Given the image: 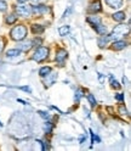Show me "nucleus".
Masks as SVG:
<instances>
[{
  "instance_id": "obj_1",
  "label": "nucleus",
  "mask_w": 131,
  "mask_h": 151,
  "mask_svg": "<svg viewBox=\"0 0 131 151\" xmlns=\"http://www.w3.org/2000/svg\"><path fill=\"white\" fill-rule=\"evenodd\" d=\"M10 37L12 40H16V42H21V40H24L26 37H27V28L24 24H18V26H15L11 32H10Z\"/></svg>"
},
{
  "instance_id": "obj_2",
  "label": "nucleus",
  "mask_w": 131,
  "mask_h": 151,
  "mask_svg": "<svg viewBox=\"0 0 131 151\" xmlns=\"http://www.w3.org/2000/svg\"><path fill=\"white\" fill-rule=\"evenodd\" d=\"M32 59L36 62H43L45 61L46 59H49V48H46V46H38V49H36L32 56Z\"/></svg>"
},
{
  "instance_id": "obj_3",
  "label": "nucleus",
  "mask_w": 131,
  "mask_h": 151,
  "mask_svg": "<svg viewBox=\"0 0 131 151\" xmlns=\"http://www.w3.org/2000/svg\"><path fill=\"white\" fill-rule=\"evenodd\" d=\"M127 32H129V26L118 24V26H115L113 28V31H112V33H110L109 37H110V39L118 40L119 38H121V37H124L125 34H127Z\"/></svg>"
},
{
  "instance_id": "obj_4",
  "label": "nucleus",
  "mask_w": 131,
  "mask_h": 151,
  "mask_svg": "<svg viewBox=\"0 0 131 151\" xmlns=\"http://www.w3.org/2000/svg\"><path fill=\"white\" fill-rule=\"evenodd\" d=\"M16 15L22 17H29L32 16V6L29 5H20L16 6Z\"/></svg>"
},
{
  "instance_id": "obj_5",
  "label": "nucleus",
  "mask_w": 131,
  "mask_h": 151,
  "mask_svg": "<svg viewBox=\"0 0 131 151\" xmlns=\"http://www.w3.org/2000/svg\"><path fill=\"white\" fill-rule=\"evenodd\" d=\"M50 11L49 6H46L44 4H38L36 6H33L32 7V15H35V16H41V15H45Z\"/></svg>"
},
{
  "instance_id": "obj_6",
  "label": "nucleus",
  "mask_w": 131,
  "mask_h": 151,
  "mask_svg": "<svg viewBox=\"0 0 131 151\" xmlns=\"http://www.w3.org/2000/svg\"><path fill=\"white\" fill-rule=\"evenodd\" d=\"M67 58H68L67 50H64L62 48L56 50V62H57L60 66H63L64 65V61H66V59H67Z\"/></svg>"
},
{
  "instance_id": "obj_7",
  "label": "nucleus",
  "mask_w": 131,
  "mask_h": 151,
  "mask_svg": "<svg viewBox=\"0 0 131 151\" xmlns=\"http://www.w3.org/2000/svg\"><path fill=\"white\" fill-rule=\"evenodd\" d=\"M33 48V44H32V40H21V43L18 44V49L21 51H24V52H28L31 49Z\"/></svg>"
},
{
  "instance_id": "obj_8",
  "label": "nucleus",
  "mask_w": 131,
  "mask_h": 151,
  "mask_svg": "<svg viewBox=\"0 0 131 151\" xmlns=\"http://www.w3.org/2000/svg\"><path fill=\"white\" fill-rule=\"evenodd\" d=\"M88 11H89V12H93V14L102 11L101 3H100V1H96V0H95V1H91V3H90V5H89Z\"/></svg>"
},
{
  "instance_id": "obj_9",
  "label": "nucleus",
  "mask_w": 131,
  "mask_h": 151,
  "mask_svg": "<svg viewBox=\"0 0 131 151\" xmlns=\"http://www.w3.org/2000/svg\"><path fill=\"white\" fill-rule=\"evenodd\" d=\"M109 40H110V37L107 35V34H103V35H101L97 39V44H98L100 48H105V46L108 44Z\"/></svg>"
},
{
  "instance_id": "obj_10",
  "label": "nucleus",
  "mask_w": 131,
  "mask_h": 151,
  "mask_svg": "<svg viewBox=\"0 0 131 151\" xmlns=\"http://www.w3.org/2000/svg\"><path fill=\"white\" fill-rule=\"evenodd\" d=\"M126 45H127V43L125 42V40H115L114 43H113V46H112V49L113 50H123V49H125L126 48Z\"/></svg>"
},
{
  "instance_id": "obj_11",
  "label": "nucleus",
  "mask_w": 131,
  "mask_h": 151,
  "mask_svg": "<svg viewBox=\"0 0 131 151\" xmlns=\"http://www.w3.org/2000/svg\"><path fill=\"white\" fill-rule=\"evenodd\" d=\"M106 4L112 9H120L123 6V0H106Z\"/></svg>"
},
{
  "instance_id": "obj_12",
  "label": "nucleus",
  "mask_w": 131,
  "mask_h": 151,
  "mask_svg": "<svg viewBox=\"0 0 131 151\" xmlns=\"http://www.w3.org/2000/svg\"><path fill=\"white\" fill-rule=\"evenodd\" d=\"M31 31H32V33L33 34H35V35H39V34H41L43 32H44V27L41 26V24H32L31 26Z\"/></svg>"
},
{
  "instance_id": "obj_13",
  "label": "nucleus",
  "mask_w": 131,
  "mask_h": 151,
  "mask_svg": "<svg viewBox=\"0 0 131 151\" xmlns=\"http://www.w3.org/2000/svg\"><path fill=\"white\" fill-rule=\"evenodd\" d=\"M45 77H48V78L44 81V83L46 84V86H51V84L55 83L56 78H57V74H55V73H51V72H50L48 76H45Z\"/></svg>"
},
{
  "instance_id": "obj_14",
  "label": "nucleus",
  "mask_w": 131,
  "mask_h": 151,
  "mask_svg": "<svg viewBox=\"0 0 131 151\" xmlns=\"http://www.w3.org/2000/svg\"><path fill=\"white\" fill-rule=\"evenodd\" d=\"M86 21H88L92 27H95V26H97L98 23H101V18H100L98 16H89V17L86 18Z\"/></svg>"
},
{
  "instance_id": "obj_15",
  "label": "nucleus",
  "mask_w": 131,
  "mask_h": 151,
  "mask_svg": "<svg viewBox=\"0 0 131 151\" xmlns=\"http://www.w3.org/2000/svg\"><path fill=\"white\" fill-rule=\"evenodd\" d=\"M125 18H126V15H125V12H123V11H118V12H115V14L113 15V20H114V21H118V22H123Z\"/></svg>"
},
{
  "instance_id": "obj_16",
  "label": "nucleus",
  "mask_w": 131,
  "mask_h": 151,
  "mask_svg": "<svg viewBox=\"0 0 131 151\" xmlns=\"http://www.w3.org/2000/svg\"><path fill=\"white\" fill-rule=\"evenodd\" d=\"M95 29H96V32L100 34V35H103V34H107V26H105V24H102V23H98L97 26H95Z\"/></svg>"
},
{
  "instance_id": "obj_17",
  "label": "nucleus",
  "mask_w": 131,
  "mask_h": 151,
  "mask_svg": "<svg viewBox=\"0 0 131 151\" xmlns=\"http://www.w3.org/2000/svg\"><path fill=\"white\" fill-rule=\"evenodd\" d=\"M21 55V50L20 49H10L6 51V56L7 58H16V56Z\"/></svg>"
},
{
  "instance_id": "obj_18",
  "label": "nucleus",
  "mask_w": 131,
  "mask_h": 151,
  "mask_svg": "<svg viewBox=\"0 0 131 151\" xmlns=\"http://www.w3.org/2000/svg\"><path fill=\"white\" fill-rule=\"evenodd\" d=\"M16 21H17V15H16V14L7 15V16H6V20H5L6 24H14Z\"/></svg>"
},
{
  "instance_id": "obj_19",
  "label": "nucleus",
  "mask_w": 131,
  "mask_h": 151,
  "mask_svg": "<svg viewBox=\"0 0 131 151\" xmlns=\"http://www.w3.org/2000/svg\"><path fill=\"white\" fill-rule=\"evenodd\" d=\"M69 31H70L69 26H61V27L58 28V33H60V35H61V37L67 35V34L69 33Z\"/></svg>"
},
{
  "instance_id": "obj_20",
  "label": "nucleus",
  "mask_w": 131,
  "mask_h": 151,
  "mask_svg": "<svg viewBox=\"0 0 131 151\" xmlns=\"http://www.w3.org/2000/svg\"><path fill=\"white\" fill-rule=\"evenodd\" d=\"M50 72H51V67H49V66H45V67L40 68L39 74H40V77H45V76H48Z\"/></svg>"
},
{
  "instance_id": "obj_21",
  "label": "nucleus",
  "mask_w": 131,
  "mask_h": 151,
  "mask_svg": "<svg viewBox=\"0 0 131 151\" xmlns=\"http://www.w3.org/2000/svg\"><path fill=\"white\" fill-rule=\"evenodd\" d=\"M110 86H112V88H114V89H119L120 88V84L114 79L113 76H110Z\"/></svg>"
},
{
  "instance_id": "obj_22",
  "label": "nucleus",
  "mask_w": 131,
  "mask_h": 151,
  "mask_svg": "<svg viewBox=\"0 0 131 151\" xmlns=\"http://www.w3.org/2000/svg\"><path fill=\"white\" fill-rule=\"evenodd\" d=\"M52 128H53V126H52V123H50V122H46V123L44 124V129H45V132L46 133H51L52 132Z\"/></svg>"
},
{
  "instance_id": "obj_23",
  "label": "nucleus",
  "mask_w": 131,
  "mask_h": 151,
  "mask_svg": "<svg viewBox=\"0 0 131 151\" xmlns=\"http://www.w3.org/2000/svg\"><path fill=\"white\" fill-rule=\"evenodd\" d=\"M88 100H89V102L91 104V106H96V99L95 98H93V95H92V94H89V95H88Z\"/></svg>"
},
{
  "instance_id": "obj_24",
  "label": "nucleus",
  "mask_w": 131,
  "mask_h": 151,
  "mask_svg": "<svg viewBox=\"0 0 131 151\" xmlns=\"http://www.w3.org/2000/svg\"><path fill=\"white\" fill-rule=\"evenodd\" d=\"M41 43H43V39H41V38H35L34 40H32L33 46H40Z\"/></svg>"
},
{
  "instance_id": "obj_25",
  "label": "nucleus",
  "mask_w": 131,
  "mask_h": 151,
  "mask_svg": "<svg viewBox=\"0 0 131 151\" xmlns=\"http://www.w3.org/2000/svg\"><path fill=\"white\" fill-rule=\"evenodd\" d=\"M7 10V4L5 0H0V11H6Z\"/></svg>"
},
{
  "instance_id": "obj_26",
  "label": "nucleus",
  "mask_w": 131,
  "mask_h": 151,
  "mask_svg": "<svg viewBox=\"0 0 131 151\" xmlns=\"http://www.w3.org/2000/svg\"><path fill=\"white\" fill-rule=\"evenodd\" d=\"M119 113H120V115H127V110H126V107L124 106V105H120L119 106Z\"/></svg>"
},
{
  "instance_id": "obj_27",
  "label": "nucleus",
  "mask_w": 131,
  "mask_h": 151,
  "mask_svg": "<svg viewBox=\"0 0 131 151\" xmlns=\"http://www.w3.org/2000/svg\"><path fill=\"white\" fill-rule=\"evenodd\" d=\"M38 113H39V116H40V117H43V118H45V119H46V118H49V116H50L46 111H38Z\"/></svg>"
},
{
  "instance_id": "obj_28",
  "label": "nucleus",
  "mask_w": 131,
  "mask_h": 151,
  "mask_svg": "<svg viewBox=\"0 0 131 151\" xmlns=\"http://www.w3.org/2000/svg\"><path fill=\"white\" fill-rule=\"evenodd\" d=\"M115 99L118 100V101H120V102H123V100H124V95L121 93H118V94H115Z\"/></svg>"
},
{
  "instance_id": "obj_29",
  "label": "nucleus",
  "mask_w": 131,
  "mask_h": 151,
  "mask_svg": "<svg viewBox=\"0 0 131 151\" xmlns=\"http://www.w3.org/2000/svg\"><path fill=\"white\" fill-rule=\"evenodd\" d=\"M81 96H83V91H81V90L79 89V90H78V91L75 93V100H77V101H79Z\"/></svg>"
},
{
  "instance_id": "obj_30",
  "label": "nucleus",
  "mask_w": 131,
  "mask_h": 151,
  "mask_svg": "<svg viewBox=\"0 0 131 151\" xmlns=\"http://www.w3.org/2000/svg\"><path fill=\"white\" fill-rule=\"evenodd\" d=\"M4 46H5V43H4V40L0 38V54L3 52V50H4Z\"/></svg>"
},
{
  "instance_id": "obj_31",
  "label": "nucleus",
  "mask_w": 131,
  "mask_h": 151,
  "mask_svg": "<svg viewBox=\"0 0 131 151\" xmlns=\"http://www.w3.org/2000/svg\"><path fill=\"white\" fill-rule=\"evenodd\" d=\"M70 11H72V7H69V9H68V11H66V12H64V15H63V18H64V17H67V16L69 15V12H70Z\"/></svg>"
},
{
  "instance_id": "obj_32",
  "label": "nucleus",
  "mask_w": 131,
  "mask_h": 151,
  "mask_svg": "<svg viewBox=\"0 0 131 151\" xmlns=\"http://www.w3.org/2000/svg\"><path fill=\"white\" fill-rule=\"evenodd\" d=\"M20 89H22V90H24V91H29V93H31V88H29V87H21Z\"/></svg>"
},
{
  "instance_id": "obj_33",
  "label": "nucleus",
  "mask_w": 131,
  "mask_h": 151,
  "mask_svg": "<svg viewBox=\"0 0 131 151\" xmlns=\"http://www.w3.org/2000/svg\"><path fill=\"white\" fill-rule=\"evenodd\" d=\"M84 140H85V137H80V144L84 143Z\"/></svg>"
},
{
  "instance_id": "obj_34",
  "label": "nucleus",
  "mask_w": 131,
  "mask_h": 151,
  "mask_svg": "<svg viewBox=\"0 0 131 151\" xmlns=\"http://www.w3.org/2000/svg\"><path fill=\"white\" fill-rule=\"evenodd\" d=\"M31 1H32V3H35V4H38L39 1H41V0H31Z\"/></svg>"
},
{
  "instance_id": "obj_35",
  "label": "nucleus",
  "mask_w": 131,
  "mask_h": 151,
  "mask_svg": "<svg viewBox=\"0 0 131 151\" xmlns=\"http://www.w3.org/2000/svg\"><path fill=\"white\" fill-rule=\"evenodd\" d=\"M17 1L20 3V4H22V3H24V1H26V0H17Z\"/></svg>"
}]
</instances>
